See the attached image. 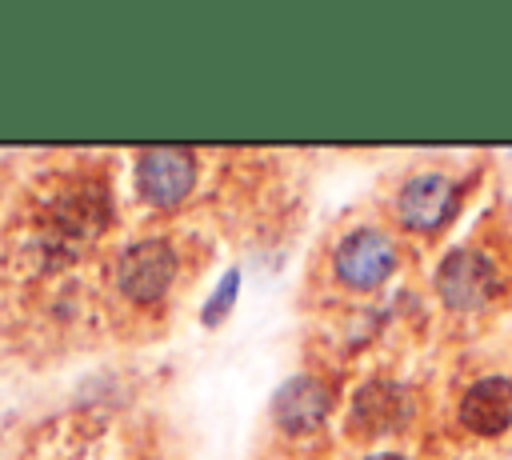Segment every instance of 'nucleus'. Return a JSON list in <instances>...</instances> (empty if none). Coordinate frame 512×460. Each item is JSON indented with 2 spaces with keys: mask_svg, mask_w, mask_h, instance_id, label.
I'll return each mask as SVG.
<instances>
[{
  "mask_svg": "<svg viewBox=\"0 0 512 460\" xmlns=\"http://www.w3.org/2000/svg\"><path fill=\"white\" fill-rule=\"evenodd\" d=\"M360 460H412L404 448H372V452H360Z\"/></svg>",
  "mask_w": 512,
  "mask_h": 460,
  "instance_id": "10",
  "label": "nucleus"
},
{
  "mask_svg": "<svg viewBox=\"0 0 512 460\" xmlns=\"http://www.w3.org/2000/svg\"><path fill=\"white\" fill-rule=\"evenodd\" d=\"M448 420L456 436L488 444L512 432V376L508 372H480L464 380L452 396Z\"/></svg>",
  "mask_w": 512,
  "mask_h": 460,
  "instance_id": "7",
  "label": "nucleus"
},
{
  "mask_svg": "<svg viewBox=\"0 0 512 460\" xmlns=\"http://www.w3.org/2000/svg\"><path fill=\"white\" fill-rule=\"evenodd\" d=\"M432 304L456 336H476L512 308V200L488 204L436 260Z\"/></svg>",
  "mask_w": 512,
  "mask_h": 460,
  "instance_id": "1",
  "label": "nucleus"
},
{
  "mask_svg": "<svg viewBox=\"0 0 512 460\" xmlns=\"http://www.w3.org/2000/svg\"><path fill=\"white\" fill-rule=\"evenodd\" d=\"M204 184V156L196 148H144L136 152V192L160 216L192 204Z\"/></svg>",
  "mask_w": 512,
  "mask_h": 460,
  "instance_id": "6",
  "label": "nucleus"
},
{
  "mask_svg": "<svg viewBox=\"0 0 512 460\" xmlns=\"http://www.w3.org/2000/svg\"><path fill=\"white\" fill-rule=\"evenodd\" d=\"M468 184L472 180L460 164L420 160V164H408L404 172H396L388 180L376 208L404 240L432 244L456 224L464 196H468Z\"/></svg>",
  "mask_w": 512,
  "mask_h": 460,
  "instance_id": "5",
  "label": "nucleus"
},
{
  "mask_svg": "<svg viewBox=\"0 0 512 460\" xmlns=\"http://www.w3.org/2000/svg\"><path fill=\"white\" fill-rule=\"evenodd\" d=\"M412 396L404 384L396 380H364L352 400H348V412H344V432L348 440L356 444H372L380 436H396L408 428L412 420Z\"/></svg>",
  "mask_w": 512,
  "mask_h": 460,
  "instance_id": "9",
  "label": "nucleus"
},
{
  "mask_svg": "<svg viewBox=\"0 0 512 460\" xmlns=\"http://www.w3.org/2000/svg\"><path fill=\"white\" fill-rule=\"evenodd\" d=\"M408 240L380 216V208L348 212L340 224H332L312 256L308 268V292L324 304L348 308L380 296L404 268Z\"/></svg>",
  "mask_w": 512,
  "mask_h": 460,
  "instance_id": "4",
  "label": "nucleus"
},
{
  "mask_svg": "<svg viewBox=\"0 0 512 460\" xmlns=\"http://www.w3.org/2000/svg\"><path fill=\"white\" fill-rule=\"evenodd\" d=\"M16 460H172V448L156 416L96 400L36 420L20 436Z\"/></svg>",
  "mask_w": 512,
  "mask_h": 460,
  "instance_id": "3",
  "label": "nucleus"
},
{
  "mask_svg": "<svg viewBox=\"0 0 512 460\" xmlns=\"http://www.w3.org/2000/svg\"><path fill=\"white\" fill-rule=\"evenodd\" d=\"M204 264V240L188 228H152L112 248L100 268V296L116 328L144 332L160 324L192 288Z\"/></svg>",
  "mask_w": 512,
  "mask_h": 460,
  "instance_id": "2",
  "label": "nucleus"
},
{
  "mask_svg": "<svg viewBox=\"0 0 512 460\" xmlns=\"http://www.w3.org/2000/svg\"><path fill=\"white\" fill-rule=\"evenodd\" d=\"M336 412V388L316 376V372H300L292 380L280 384V392L272 396V432L288 444H300V440H312L328 428Z\"/></svg>",
  "mask_w": 512,
  "mask_h": 460,
  "instance_id": "8",
  "label": "nucleus"
}]
</instances>
